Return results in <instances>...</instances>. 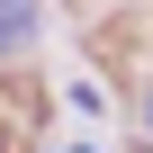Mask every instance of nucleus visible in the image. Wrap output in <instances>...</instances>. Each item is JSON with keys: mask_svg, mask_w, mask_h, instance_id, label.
<instances>
[{"mask_svg": "<svg viewBox=\"0 0 153 153\" xmlns=\"http://www.w3.org/2000/svg\"><path fill=\"white\" fill-rule=\"evenodd\" d=\"M36 36V0H0V54H18Z\"/></svg>", "mask_w": 153, "mask_h": 153, "instance_id": "nucleus-1", "label": "nucleus"}, {"mask_svg": "<svg viewBox=\"0 0 153 153\" xmlns=\"http://www.w3.org/2000/svg\"><path fill=\"white\" fill-rule=\"evenodd\" d=\"M81 153H90V144H81Z\"/></svg>", "mask_w": 153, "mask_h": 153, "instance_id": "nucleus-3", "label": "nucleus"}, {"mask_svg": "<svg viewBox=\"0 0 153 153\" xmlns=\"http://www.w3.org/2000/svg\"><path fill=\"white\" fill-rule=\"evenodd\" d=\"M144 126H153V99H144Z\"/></svg>", "mask_w": 153, "mask_h": 153, "instance_id": "nucleus-2", "label": "nucleus"}]
</instances>
